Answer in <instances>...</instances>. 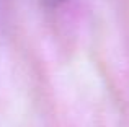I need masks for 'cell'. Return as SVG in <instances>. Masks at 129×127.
<instances>
[{"instance_id":"1","label":"cell","mask_w":129,"mask_h":127,"mask_svg":"<svg viewBox=\"0 0 129 127\" xmlns=\"http://www.w3.org/2000/svg\"><path fill=\"white\" fill-rule=\"evenodd\" d=\"M39 2H41L44 7H49V8H56V7H59L60 3L64 2V0H39Z\"/></svg>"}]
</instances>
